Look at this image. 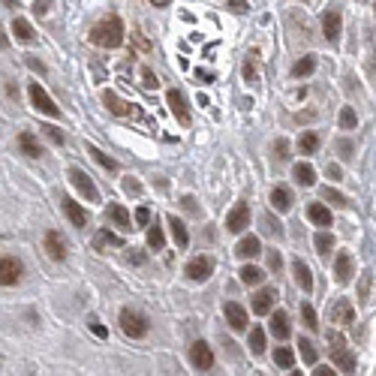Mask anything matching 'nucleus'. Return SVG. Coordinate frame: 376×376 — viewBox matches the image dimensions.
<instances>
[{"label": "nucleus", "instance_id": "1", "mask_svg": "<svg viewBox=\"0 0 376 376\" xmlns=\"http://www.w3.org/2000/svg\"><path fill=\"white\" fill-rule=\"evenodd\" d=\"M91 43L103 48H118L123 43V21L118 16H109L91 28Z\"/></svg>", "mask_w": 376, "mask_h": 376}, {"label": "nucleus", "instance_id": "2", "mask_svg": "<svg viewBox=\"0 0 376 376\" xmlns=\"http://www.w3.org/2000/svg\"><path fill=\"white\" fill-rule=\"evenodd\" d=\"M121 331L133 337V341H142V337L150 331V319L139 310H121Z\"/></svg>", "mask_w": 376, "mask_h": 376}, {"label": "nucleus", "instance_id": "3", "mask_svg": "<svg viewBox=\"0 0 376 376\" xmlns=\"http://www.w3.org/2000/svg\"><path fill=\"white\" fill-rule=\"evenodd\" d=\"M28 96H31V106H33L36 111H43V115H48V118H60V109L55 106V99L45 94V87H43L40 82H31Z\"/></svg>", "mask_w": 376, "mask_h": 376}, {"label": "nucleus", "instance_id": "4", "mask_svg": "<svg viewBox=\"0 0 376 376\" xmlns=\"http://www.w3.org/2000/svg\"><path fill=\"white\" fill-rule=\"evenodd\" d=\"M70 184H72V190L79 193L82 199H87V202H99V190H96V184L91 181V175H87V172L70 169Z\"/></svg>", "mask_w": 376, "mask_h": 376}, {"label": "nucleus", "instance_id": "5", "mask_svg": "<svg viewBox=\"0 0 376 376\" xmlns=\"http://www.w3.org/2000/svg\"><path fill=\"white\" fill-rule=\"evenodd\" d=\"M211 274H214V262H211L208 256H196L187 262V277H190L193 283H205Z\"/></svg>", "mask_w": 376, "mask_h": 376}, {"label": "nucleus", "instance_id": "6", "mask_svg": "<svg viewBox=\"0 0 376 376\" xmlns=\"http://www.w3.org/2000/svg\"><path fill=\"white\" fill-rule=\"evenodd\" d=\"M43 241H45V253H48V259H55V262H64V259H67V238L60 235L57 229H48Z\"/></svg>", "mask_w": 376, "mask_h": 376}, {"label": "nucleus", "instance_id": "7", "mask_svg": "<svg viewBox=\"0 0 376 376\" xmlns=\"http://www.w3.org/2000/svg\"><path fill=\"white\" fill-rule=\"evenodd\" d=\"M190 365L196 370H211V367H214V353H211V346L205 341H196L190 346Z\"/></svg>", "mask_w": 376, "mask_h": 376}, {"label": "nucleus", "instance_id": "8", "mask_svg": "<svg viewBox=\"0 0 376 376\" xmlns=\"http://www.w3.org/2000/svg\"><path fill=\"white\" fill-rule=\"evenodd\" d=\"M247 226H250V205H247V202H238V205L229 211V217H226V229L235 232V235H241Z\"/></svg>", "mask_w": 376, "mask_h": 376}, {"label": "nucleus", "instance_id": "9", "mask_svg": "<svg viewBox=\"0 0 376 376\" xmlns=\"http://www.w3.org/2000/svg\"><path fill=\"white\" fill-rule=\"evenodd\" d=\"M24 274V265L16 259V256H4L0 259V283L4 286H16Z\"/></svg>", "mask_w": 376, "mask_h": 376}, {"label": "nucleus", "instance_id": "10", "mask_svg": "<svg viewBox=\"0 0 376 376\" xmlns=\"http://www.w3.org/2000/svg\"><path fill=\"white\" fill-rule=\"evenodd\" d=\"M166 103H169V109H172V115L178 118V121L184 123V127L193 121V115H190V106H187V99H184V94H181V91H175V87H172V91L166 94Z\"/></svg>", "mask_w": 376, "mask_h": 376}, {"label": "nucleus", "instance_id": "11", "mask_svg": "<svg viewBox=\"0 0 376 376\" xmlns=\"http://www.w3.org/2000/svg\"><path fill=\"white\" fill-rule=\"evenodd\" d=\"M353 277H355V262L343 250V253L334 259V280L341 283V286H346V283H353Z\"/></svg>", "mask_w": 376, "mask_h": 376}, {"label": "nucleus", "instance_id": "12", "mask_svg": "<svg viewBox=\"0 0 376 376\" xmlns=\"http://www.w3.org/2000/svg\"><path fill=\"white\" fill-rule=\"evenodd\" d=\"M223 313H226V322H229L232 331H247V310L238 304V301H226Z\"/></svg>", "mask_w": 376, "mask_h": 376}, {"label": "nucleus", "instance_id": "13", "mask_svg": "<svg viewBox=\"0 0 376 376\" xmlns=\"http://www.w3.org/2000/svg\"><path fill=\"white\" fill-rule=\"evenodd\" d=\"M331 358H334V365L341 367L343 373H355V355L349 353V349H341V337L331 334Z\"/></svg>", "mask_w": 376, "mask_h": 376}, {"label": "nucleus", "instance_id": "14", "mask_svg": "<svg viewBox=\"0 0 376 376\" xmlns=\"http://www.w3.org/2000/svg\"><path fill=\"white\" fill-rule=\"evenodd\" d=\"M341 24H343L341 9H328V12H325V16H322V33H325V40H328V43L341 40Z\"/></svg>", "mask_w": 376, "mask_h": 376}, {"label": "nucleus", "instance_id": "15", "mask_svg": "<svg viewBox=\"0 0 376 376\" xmlns=\"http://www.w3.org/2000/svg\"><path fill=\"white\" fill-rule=\"evenodd\" d=\"M331 322L334 325H343V328H349V325L355 322V310H353V304H349L346 298H341L337 304L331 307Z\"/></svg>", "mask_w": 376, "mask_h": 376}, {"label": "nucleus", "instance_id": "16", "mask_svg": "<svg viewBox=\"0 0 376 376\" xmlns=\"http://www.w3.org/2000/svg\"><path fill=\"white\" fill-rule=\"evenodd\" d=\"M103 103L109 106L111 115H118V118H123V115H127V118H136V115H139V109L130 106V103H121V99H118L115 94H111V91L103 94Z\"/></svg>", "mask_w": 376, "mask_h": 376}, {"label": "nucleus", "instance_id": "17", "mask_svg": "<svg viewBox=\"0 0 376 376\" xmlns=\"http://www.w3.org/2000/svg\"><path fill=\"white\" fill-rule=\"evenodd\" d=\"M274 301H277V292H274L271 286L259 289V292L253 295V313H259V316H268L271 307H274Z\"/></svg>", "mask_w": 376, "mask_h": 376}, {"label": "nucleus", "instance_id": "18", "mask_svg": "<svg viewBox=\"0 0 376 376\" xmlns=\"http://www.w3.org/2000/svg\"><path fill=\"white\" fill-rule=\"evenodd\" d=\"M259 253H262V244H259L256 235L241 238V241H238V247H235V256H238V259H256Z\"/></svg>", "mask_w": 376, "mask_h": 376}, {"label": "nucleus", "instance_id": "19", "mask_svg": "<svg viewBox=\"0 0 376 376\" xmlns=\"http://www.w3.org/2000/svg\"><path fill=\"white\" fill-rule=\"evenodd\" d=\"M307 217H310L313 226H319V229H328V226H331V211L325 208L322 202H310L307 205Z\"/></svg>", "mask_w": 376, "mask_h": 376}, {"label": "nucleus", "instance_id": "20", "mask_svg": "<svg viewBox=\"0 0 376 376\" xmlns=\"http://www.w3.org/2000/svg\"><path fill=\"white\" fill-rule=\"evenodd\" d=\"M271 334L277 337V341H286V337L292 334V325H289V316H286L283 310L271 313Z\"/></svg>", "mask_w": 376, "mask_h": 376}, {"label": "nucleus", "instance_id": "21", "mask_svg": "<svg viewBox=\"0 0 376 376\" xmlns=\"http://www.w3.org/2000/svg\"><path fill=\"white\" fill-rule=\"evenodd\" d=\"M18 148H21V154H28L31 160H36V157H43V145L36 142V136L33 133H18Z\"/></svg>", "mask_w": 376, "mask_h": 376}, {"label": "nucleus", "instance_id": "22", "mask_svg": "<svg viewBox=\"0 0 376 376\" xmlns=\"http://www.w3.org/2000/svg\"><path fill=\"white\" fill-rule=\"evenodd\" d=\"M271 208L280 211V214L292 208V193H289V187H274V190H271Z\"/></svg>", "mask_w": 376, "mask_h": 376}, {"label": "nucleus", "instance_id": "23", "mask_svg": "<svg viewBox=\"0 0 376 376\" xmlns=\"http://www.w3.org/2000/svg\"><path fill=\"white\" fill-rule=\"evenodd\" d=\"M166 223H169V232H172V241H175V244H178V247L184 250L187 244H190V235H187V226H184V223H181L178 217H172V214L166 217Z\"/></svg>", "mask_w": 376, "mask_h": 376}, {"label": "nucleus", "instance_id": "24", "mask_svg": "<svg viewBox=\"0 0 376 376\" xmlns=\"http://www.w3.org/2000/svg\"><path fill=\"white\" fill-rule=\"evenodd\" d=\"M64 214L70 217V223L75 226V229H82V226L87 223L84 208H79V202H75V199H64Z\"/></svg>", "mask_w": 376, "mask_h": 376}, {"label": "nucleus", "instance_id": "25", "mask_svg": "<svg viewBox=\"0 0 376 376\" xmlns=\"http://www.w3.org/2000/svg\"><path fill=\"white\" fill-rule=\"evenodd\" d=\"M292 274H295V280H298V286H301L304 292H310V289H313V274H310V268H307L301 259H295V262H292Z\"/></svg>", "mask_w": 376, "mask_h": 376}, {"label": "nucleus", "instance_id": "26", "mask_svg": "<svg viewBox=\"0 0 376 376\" xmlns=\"http://www.w3.org/2000/svg\"><path fill=\"white\" fill-rule=\"evenodd\" d=\"M12 33H16L18 43H33L36 40V33H33L28 18H16V21H12Z\"/></svg>", "mask_w": 376, "mask_h": 376}, {"label": "nucleus", "instance_id": "27", "mask_svg": "<svg viewBox=\"0 0 376 376\" xmlns=\"http://www.w3.org/2000/svg\"><path fill=\"white\" fill-rule=\"evenodd\" d=\"M295 181L301 187H313V184H316V172H313L310 162H295Z\"/></svg>", "mask_w": 376, "mask_h": 376}, {"label": "nucleus", "instance_id": "28", "mask_svg": "<svg viewBox=\"0 0 376 376\" xmlns=\"http://www.w3.org/2000/svg\"><path fill=\"white\" fill-rule=\"evenodd\" d=\"M298 150H301V154H316V150H319V133H313V130L301 133V139H298Z\"/></svg>", "mask_w": 376, "mask_h": 376}, {"label": "nucleus", "instance_id": "29", "mask_svg": "<svg viewBox=\"0 0 376 376\" xmlns=\"http://www.w3.org/2000/svg\"><path fill=\"white\" fill-rule=\"evenodd\" d=\"M106 214H109L111 223L118 226V229H130V214H127V208H123V205H109Z\"/></svg>", "mask_w": 376, "mask_h": 376}, {"label": "nucleus", "instance_id": "30", "mask_svg": "<svg viewBox=\"0 0 376 376\" xmlns=\"http://www.w3.org/2000/svg\"><path fill=\"white\" fill-rule=\"evenodd\" d=\"M87 154H91L96 166H103L106 172H118V162L111 160V157H106V154H103V150H99V148H94V145H91V148H87Z\"/></svg>", "mask_w": 376, "mask_h": 376}, {"label": "nucleus", "instance_id": "31", "mask_svg": "<svg viewBox=\"0 0 376 376\" xmlns=\"http://www.w3.org/2000/svg\"><path fill=\"white\" fill-rule=\"evenodd\" d=\"M238 277H241L244 286H256V283H262V277H265V274H262L256 265H244L241 271H238Z\"/></svg>", "mask_w": 376, "mask_h": 376}, {"label": "nucleus", "instance_id": "32", "mask_svg": "<svg viewBox=\"0 0 376 376\" xmlns=\"http://www.w3.org/2000/svg\"><path fill=\"white\" fill-rule=\"evenodd\" d=\"M298 349H301V358H304V365H316V361H319V355H316V346H313L310 341H307V337H301V341H298Z\"/></svg>", "mask_w": 376, "mask_h": 376}, {"label": "nucleus", "instance_id": "33", "mask_svg": "<svg viewBox=\"0 0 376 376\" xmlns=\"http://www.w3.org/2000/svg\"><path fill=\"white\" fill-rule=\"evenodd\" d=\"M313 70H316V57H301V60H295L292 75L295 79H304V75H310Z\"/></svg>", "mask_w": 376, "mask_h": 376}, {"label": "nucleus", "instance_id": "34", "mask_svg": "<svg viewBox=\"0 0 376 376\" xmlns=\"http://www.w3.org/2000/svg\"><path fill=\"white\" fill-rule=\"evenodd\" d=\"M313 247H316V253L325 256V253H331V247H334V238L328 232H316V238H313Z\"/></svg>", "mask_w": 376, "mask_h": 376}, {"label": "nucleus", "instance_id": "35", "mask_svg": "<svg viewBox=\"0 0 376 376\" xmlns=\"http://www.w3.org/2000/svg\"><path fill=\"white\" fill-rule=\"evenodd\" d=\"M301 319H304V325L310 331H319V316H316V310H313V304H301Z\"/></svg>", "mask_w": 376, "mask_h": 376}, {"label": "nucleus", "instance_id": "36", "mask_svg": "<svg viewBox=\"0 0 376 376\" xmlns=\"http://www.w3.org/2000/svg\"><path fill=\"white\" fill-rule=\"evenodd\" d=\"M250 353H253V355H262V353H265V331H262V328H253V331H250Z\"/></svg>", "mask_w": 376, "mask_h": 376}, {"label": "nucleus", "instance_id": "37", "mask_svg": "<svg viewBox=\"0 0 376 376\" xmlns=\"http://www.w3.org/2000/svg\"><path fill=\"white\" fill-rule=\"evenodd\" d=\"M274 361H277V365H280L283 370H289V367L295 365V353H292L289 346H280L277 353H274Z\"/></svg>", "mask_w": 376, "mask_h": 376}, {"label": "nucleus", "instance_id": "38", "mask_svg": "<svg viewBox=\"0 0 376 376\" xmlns=\"http://www.w3.org/2000/svg\"><path fill=\"white\" fill-rule=\"evenodd\" d=\"M162 244H166V235H162L160 226H150L148 229V247L150 250H162Z\"/></svg>", "mask_w": 376, "mask_h": 376}, {"label": "nucleus", "instance_id": "39", "mask_svg": "<svg viewBox=\"0 0 376 376\" xmlns=\"http://www.w3.org/2000/svg\"><path fill=\"white\" fill-rule=\"evenodd\" d=\"M106 244H111V247H121L123 241L118 235H111L109 229H103V232H96V238H94V247H106Z\"/></svg>", "mask_w": 376, "mask_h": 376}, {"label": "nucleus", "instance_id": "40", "mask_svg": "<svg viewBox=\"0 0 376 376\" xmlns=\"http://www.w3.org/2000/svg\"><path fill=\"white\" fill-rule=\"evenodd\" d=\"M244 79H247L250 84H256V82H259V72H256V52L244 60Z\"/></svg>", "mask_w": 376, "mask_h": 376}, {"label": "nucleus", "instance_id": "41", "mask_svg": "<svg viewBox=\"0 0 376 376\" xmlns=\"http://www.w3.org/2000/svg\"><path fill=\"white\" fill-rule=\"evenodd\" d=\"M337 121H341V127H343V130H355V123H358L355 111L349 109V106H343V109H341V118H337Z\"/></svg>", "mask_w": 376, "mask_h": 376}, {"label": "nucleus", "instance_id": "42", "mask_svg": "<svg viewBox=\"0 0 376 376\" xmlns=\"http://www.w3.org/2000/svg\"><path fill=\"white\" fill-rule=\"evenodd\" d=\"M322 199H328V202L337 205V208H343V205H346V196H343V193H337V190H331V187H322Z\"/></svg>", "mask_w": 376, "mask_h": 376}, {"label": "nucleus", "instance_id": "43", "mask_svg": "<svg viewBox=\"0 0 376 376\" xmlns=\"http://www.w3.org/2000/svg\"><path fill=\"white\" fill-rule=\"evenodd\" d=\"M142 84L148 87V91H154V87H160V82H157V75H154V72H150L148 67L142 70Z\"/></svg>", "mask_w": 376, "mask_h": 376}, {"label": "nucleus", "instance_id": "44", "mask_svg": "<svg viewBox=\"0 0 376 376\" xmlns=\"http://www.w3.org/2000/svg\"><path fill=\"white\" fill-rule=\"evenodd\" d=\"M52 4H55V0H36V4H33V16H48V9H52Z\"/></svg>", "mask_w": 376, "mask_h": 376}, {"label": "nucleus", "instance_id": "45", "mask_svg": "<svg viewBox=\"0 0 376 376\" xmlns=\"http://www.w3.org/2000/svg\"><path fill=\"white\" fill-rule=\"evenodd\" d=\"M123 190H127L130 196H139L142 193V184L136 181V178H123Z\"/></svg>", "mask_w": 376, "mask_h": 376}, {"label": "nucleus", "instance_id": "46", "mask_svg": "<svg viewBox=\"0 0 376 376\" xmlns=\"http://www.w3.org/2000/svg\"><path fill=\"white\" fill-rule=\"evenodd\" d=\"M268 268H271L274 274H277V271L283 268V259H280V253H277V250H271V253H268Z\"/></svg>", "mask_w": 376, "mask_h": 376}, {"label": "nucleus", "instance_id": "47", "mask_svg": "<svg viewBox=\"0 0 376 376\" xmlns=\"http://www.w3.org/2000/svg\"><path fill=\"white\" fill-rule=\"evenodd\" d=\"M43 133H45V139L52 142V145H64V136H60L55 127H43Z\"/></svg>", "mask_w": 376, "mask_h": 376}, {"label": "nucleus", "instance_id": "48", "mask_svg": "<svg viewBox=\"0 0 376 376\" xmlns=\"http://www.w3.org/2000/svg\"><path fill=\"white\" fill-rule=\"evenodd\" d=\"M337 154H341L343 160H353V142H337Z\"/></svg>", "mask_w": 376, "mask_h": 376}, {"label": "nucleus", "instance_id": "49", "mask_svg": "<svg viewBox=\"0 0 376 376\" xmlns=\"http://www.w3.org/2000/svg\"><path fill=\"white\" fill-rule=\"evenodd\" d=\"M265 229H268L271 235H277V238L283 235V229H280V223H277V220H274L271 214H265Z\"/></svg>", "mask_w": 376, "mask_h": 376}, {"label": "nucleus", "instance_id": "50", "mask_svg": "<svg viewBox=\"0 0 376 376\" xmlns=\"http://www.w3.org/2000/svg\"><path fill=\"white\" fill-rule=\"evenodd\" d=\"M136 223H139V226H148L150 223V208H139V211H136Z\"/></svg>", "mask_w": 376, "mask_h": 376}, {"label": "nucleus", "instance_id": "51", "mask_svg": "<svg viewBox=\"0 0 376 376\" xmlns=\"http://www.w3.org/2000/svg\"><path fill=\"white\" fill-rule=\"evenodd\" d=\"M367 295H370V274L358 283V298H361V301H367Z\"/></svg>", "mask_w": 376, "mask_h": 376}, {"label": "nucleus", "instance_id": "52", "mask_svg": "<svg viewBox=\"0 0 376 376\" xmlns=\"http://www.w3.org/2000/svg\"><path fill=\"white\" fill-rule=\"evenodd\" d=\"M87 325H91V331H94L96 337H103V341H106V337H109V328H106V325H99L96 319H91V322H87Z\"/></svg>", "mask_w": 376, "mask_h": 376}, {"label": "nucleus", "instance_id": "53", "mask_svg": "<svg viewBox=\"0 0 376 376\" xmlns=\"http://www.w3.org/2000/svg\"><path fill=\"white\" fill-rule=\"evenodd\" d=\"M184 208L190 211V214H199V205H196V199H193V196H184Z\"/></svg>", "mask_w": 376, "mask_h": 376}, {"label": "nucleus", "instance_id": "54", "mask_svg": "<svg viewBox=\"0 0 376 376\" xmlns=\"http://www.w3.org/2000/svg\"><path fill=\"white\" fill-rule=\"evenodd\" d=\"M274 148H277V160H286V157H289V154H286V150H289V145H286L283 139H280L277 145H274Z\"/></svg>", "mask_w": 376, "mask_h": 376}, {"label": "nucleus", "instance_id": "55", "mask_svg": "<svg viewBox=\"0 0 376 376\" xmlns=\"http://www.w3.org/2000/svg\"><path fill=\"white\" fill-rule=\"evenodd\" d=\"M229 9L232 12H244L247 9V0H229Z\"/></svg>", "mask_w": 376, "mask_h": 376}, {"label": "nucleus", "instance_id": "56", "mask_svg": "<svg viewBox=\"0 0 376 376\" xmlns=\"http://www.w3.org/2000/svg\"><path fill=\"white\" fill-rule=\"evenodd\" d=\"M313 373H316V376H334L337 370H334V367H328V365H319V367L313 370Z\"/></svg>", "mask_w": 376, "mask_h": 376}, {"label": "nucleus", "instance_id": "57", "mask_svg": "<svg viewBox=\"0 0 376 376\" xmlns=\"http://www.w3.org/2000/svg\"><path fill=\"white\" fill-rule=\"evenodd\" d=\"M196 79H202V84H208L211 79H214V72H208V70H196Z\"/></svg>", "mask_w": 376, "mask_h": 376}, {"label": "nucleus", "instance_id": "58", "mask_svg": "<svg viewBox=\"0 0 376 376\" xmlns=\"http://www.w3.org/2000/svg\"><path fill=\"white\" fill-rule=\"evenodd\" d=\"M325 175H328L331 181H341V166H328V169H325Z\"/></svg>", "mask_w": 376, "mask_h": 376}, {"label": "nucleus", "instance_id": "59", "mask_svg": "<svg viewBox=\"0 0 376 376\" xmlns=\"http://www.w3.org/2000/svg\"><path fill=\"white\" fill-rule=\"evenodd\" d=\"M130 262H133V265H142V262H145V253H130Z\"/></svg>", "mask_w": 376, "mask_h": 376}, {"label": "nucleus", "instance_id": "60", "mask_svg": "<svg viewBox=\"0 0 376 376\" xmlns=\"http://www.w3.org/2000/svg\"><path fill=\"white\" fill-rule=\"evenodd\" d=\"M28 67H33V70H40V72H43V70H45V67H43V64H40V60H31V57H28Z\"/></svg>", "mask_w": 376, "mask_h": 376}, {"label": "nucleus", "instance_id": "61", "mask_svg": "<svg viewBox=\"0 0 376 376\" xmlns=\"http://www.w3.org/2000/svg\"><path fill=\"white\" fill-rule=\"evenodd\" d=\"M150 4H154V6H169L172 0H150Z\"/></svg>", "mask_w": 376, "mask_h": 376}, {"label": "nucleus", "instance_id": "62", "mask_svg": "<svg viewBox=\"0 0 376 376\" xmlns=\"http://www.w3.org/2000/svg\"><path fill=\"white\" fill-rule=\"evenodd\" d=\"M18 4V0H4V6H16Z\"/></svg>", "mask_w": 376, "mask_h": 376}]
</instances>
